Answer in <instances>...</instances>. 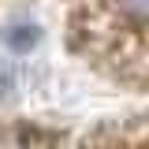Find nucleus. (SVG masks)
Masks as SVG:
<instances>
[{
    "mask_svg": "<svg viewBox=\"0 0 149 149\" xmlns=\"http://www.w3.org/2000/svg\"><path fill=\"white\" fill-rule=\"evenodd\" d=\"M37 41H41L37 22H11V26L4 30V45H8L11 52H30Z\"/></svg>",
    "mask_w": 149,
    "mask_h": 149,
    "instance_id": "1",
    "label": "nucleus"
}]
</instances>
